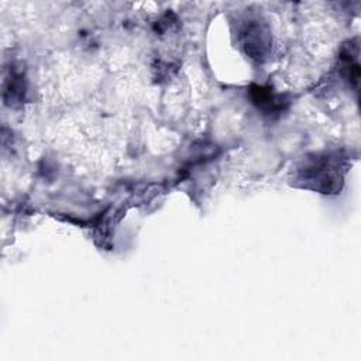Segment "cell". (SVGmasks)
<instances>
[{
	"label": "cell",
	"mask_w": 361,
	"mask_h": 361,
	"mask_svg": "<svg viewBox=\"0 0 361 361\" xmlns=\"http://www.w3.org/2000/svg\"><path fill=\"white\" fill-rule=\"evenodd\" d=\"M347 158L340 152L313 154L296 168L295 180L299 186L324 193H338L345 173Z\"/></svg>",
	"instance_id": "obj_1"
},
{
	"label": "cell",
	"mask_w": 361,
	"mask_h": 361,
	"mask_svg": "<svg viewBox=\"0 0 361 361\" xmlns=\"http://www.w3.org/2000/svg\"><path fill=\"white\" fill-rule=\"evenodd\" d=\"M250 97L252 104L265 114H279L289 103L282 94L275 93L269 86L252 85L250 89Z\"/></svg>",
	"instance_id": "obj_3"
},
{
	"label": "cell",
	"mask_w": 361,
	"mask_h": 361,
	"mask_svg": "<svg viewBox=\"0 0 361 361\" xmlns=\"http://www.w3.org/2000/svg\"><path fill=\"white\" fill-rule=\"evenodd\" d=\"M24 94H25V83H24L23 73L14 68H10L8 72L4 75V80H3L4 103L8 106L20 104L24 100Z\"/></svg>",
	"instance_id": "obj_4"
},
{
	"label": "cell",
	"mask_w": 361,
	"mask_h": 361,
	"mask_svg": "<svg viewBox=\"0 0 361 361\" xmlns=\"http://www.w3.org/2000/svg\"><path fill=\"white\" fill-rule=\"evenodd\" d=\"M238 41L244 52L257 62H264L271 55V31L267 23L258 17H248L240 24Z\"/></svg>",
	"instance_id": "obj_2"
}]
</instances>
